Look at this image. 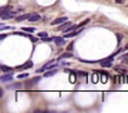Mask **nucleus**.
I'll use <instances>...</instances> for the list:
<instances>
[{
    "mask_svg": "<svg viewBox=\"0 0 128 113\" xmlns=\"http://www.w3.org/2000/svg\"><path fill=\"white\" fill-rule=\"evenodd\" d=\"M113 59H114V55H110V56H108V58H105V59L99 60V64H101L102 67H104V68H109V67H112Z\"/></svg>",
    "mask_w": 128,
    "mask_h": 113,
    "instance_id": "obj_1",
    "label": "nucleus"
},
{
    "mask_svg": "<svg viewBox=\"0 0 128 113\" xmlns=\"http://www.w3.org/2000/svg\"><path fill=\"white\" fill-rule=\"evenodd\" d=\"M0 81H1L3 83H5V82H12V81H13V73H12V72H8V73H5V74H3L1 77H0Z\"/></svg>",
    "mask_w": 128,
    "mask_h": 113,
    "instance_id": "obj_2",
    "label": "nucleus"
},
{
    "mask_svg": "<svg viewBox=\"0 0 128 113\" xmlns=\"http://www.w3.org/2000/svg\"><path fill=\"white\" fill-rule=\"evenodd\" d=\"M68 21V18L67 16H60V18H57L52 21V25H58V24H63V23Z\"/></svg>",
    "mask_w": 128,
    "mask_h": 113,
    "instance_id": "obj_3",
    "label": "nucleus"
},
{
    "mask_svg": "<svg viewBox=\"0 0 128 113\" xmlns=\"http://www.w3.org/2000/svg\"><path fill=\"white\" fill-rule=\"evenodd\" d=\"M18 11H8V13H5L1 15V20H5V19H10V18H14L16 15Z\"/></svg>",
    "mask_w": 128,
    "mask_h": 113,
    "instance_id": "obj_4",
    "label": "nucleus"
},
{
    "mask_svg": "<svg viewBox=\"0 0 128 113\" xmlns=\"http://www.w3.org/2000/svg\"><path fill=\"white\" fill-rule=\"evenodd\" d=\"M54 43L58 45V47H60V45H64V37H57L54 38Z\"/></svg>",
    "mask_w": 128,
    "mask_h": 113,
    "instance_id": "obj_5",
    "label": "nucleus"
},
{
    "mask_svg": "<svg viewBox=\"0 0 128 113\" xmlns=\"http://www.w3.org/2000/svg\"><path fill=\"white\" fill-rule=\"evenodd\" d=\"M72 56H73V54H72V53L69 52V50H68V52H67V53H63V54H60V56H59V58H58V60L60 62V60H62V59H67V58H72Z\"/></svg>",
    "mask_w": 128,
    "mask_h": 113,
    "instance_id": "obj_6",
    "label": "nucleus"
},
{
    "mask_svg": "<svg viewBox=\"0 0 128 113\" xmlns=\"http://www.w3.org/2000/svg\"><path fill=\"white\" fill-rule=\"evenodd\" d=\"M42 16L39 15V14H33V15H29V18H28V20L29 21H39L40 20Z\"/></svg>",
    "mask_w": 128,
    "mask_h": 113,
    "instance_id": "obj_7",
    "label": "nucleus"
},
{
    "mask_svg": "<svg viewBox=\"0 0 128 113\" xmlns=\"http://www.w3.org/2000/svg\"><path fill=\"white\" fill-rule=\"evenodd\" d=\"M78 28H79V25H70L69 28H67V29H64L63 31H64V33H70V31H74V30H77Z\"/></svg>",
    "mask_w": 128,
    "mask_h": 113,
    "instance_id": "obj_8",
    "label": "nucleus"
},
{
    "mask_svg": "<svg viewBox=\"0 0 128 113\" xmlns=\"http://www.w3.org/2000/svg\"><path fill=\"white\" fill-rule=\"evenodd\" d=\"M31 67H33V62H26V63L21 65L19 69L20 70H24V69H28V68H31Z\"/></svg>",
    "mask_w": 128,
    "mask_h": 113,
    "instance_id": "obj_9",
    "label": "nucleus"
},
{
    "mask_svg": "<svg viewBox=\"0 0 128 113\" xmlns=\"http://www.w3.org/2000/svg\"><path fill=\"white\" fill-rule=\"evenodd\" d=\"M20 87H21V83H13V84H9L6 88L8 89H18Z\"/></svg>",
    "mask_w": 128,
    "mask_h": 113,
    "instance_id": "obj_10",
    "label": "nucleus"
},
{
    "mask_svg": "<svg viewBox=\"0 0 128 113\" xmlns=\"http://www.w3.org/2000/svg\"><path fill=\"white\" fill-rule=\"evenodd\" d=\"M79 33H80L79 30H77V31H70V33H65L64 38H73V37H75L77 34H79Z\"/></svg>",
    "mask_w": 128,
    "mask_h": 113,
    "instance_id": "obj_11",
    "label": "nucleus"
},
{
    "mask_svg": "<svg viewBox=\"0 0 128 113\" xmlns=\"http://www.w3.org/2000/svg\"><path fill=\"white\" fill-rule=\"evenodd\" d=\"M55 74H57V70H55V69H52V70L47 72L45 74H44V77H45V78H50V77H53V75H55Z\"/></svg>",
    "mask_w": 128,
    "mask_h": 113,
    "instance_id": "obj_12",
    "label": "nucleus"
},
{
    "mask_svg": "<svg viewBox=\"0 0 128 113\" xmlns=\"http://www.w3.org/2000/svg\"><path fill=\"white\" fill-rule=\"evenodd\" d=\"M70 25V23L69 21H65V23H63V24H60V26H58V30H64V29H67V26H69Z\"/></svg>",
    "mask_w": 128,
    "mask_h": 113,
    "instance_id": "obj_13",
    "label": "nucleus"
},
{
    "mask_svg": "<svg viewBox=\"0 0 128 113\" xmlns=\"http://www.w3.org/2000/svg\"><path fill=\"white\" fill-rule=\"evenodd\" d=\"M12 9H13V6H12V5H6V6L1 8V15H3V14H5V13H8V11H10Z\"/></svg>",
    "mask_w": 128,
    "mask_h": 113,
    "instance_id": "obj_14",
    "label": "nucleus"
},
{
    "mask_svg": "<svg viewBox=\"0 0 128 113\" xmlns=\"http://www.w3.org/2000/svg\"><path fill=\"white\" fill-rule=\"evenodd\" d=\"M0 69H1L3 73H8V72H12V70H13L12 68H9V67H6V65H0Z\"/></svg>",
    "mask_w": 128,
    "mask_h": 113,
    "instance_id": "obj_15",
    "label": "nucleus"
},
{
    "mask_svg": "<svg viewBox=\"0 0 128 113\" xmlns=\"http://www.w3.org/2000/svg\"><path fill=\"white\" fill-rule=\"evenodd\" d=\"M38 37H40L42 39H44V38L48 37V33H47V31H39V33H38Z\"/></svg>",
    "mask_w": 128,
    "mask_h": 113,
    "instance_id": "obj_16",
    "label": "nucleus"
},
{
    "mask_svg": "<svg viewBox=\"0 0 128 113\" xmlns=\"http://www.w3.org/2000/svg\"><path fill=\"white\" fill-rule=\"evenodd\" d=\"M28 18H29V15H21V16H18L16 20H18V21H23L24 19H28Z\"/></svg>",
    "mask_w": 128,
    "mask_h": 113,
    "instance_id": "obj_17",
    "label": "nucleus"
},
{
    "mask_svg": "<svg viewBox=\"0 0 128 113\" xmlns=\"http://www.w3.org/2000/svg\"><path fill=\"white\" fill-rule=\"evenodd\" d=\"M26 77H29V74H28V73H20V74L18 75L19 79H24V78H26Z\"/></svg>",
    "mask_w": 128,
    "mask_h": 113,
    "instance_id": "obj_18",
    "label": "nucleus"
},
{
    "mask_svg": "<svg viewBox=\"0 0 128 113\" xmlns=\"http://www.w3.org/2000/svg\"><path fill=\"white\" fill-rule=\"evenodd\" d=\"M24 31H26V33H34L35 29H34V28H24Z\"/></svg>",
    "mask_w": 128,
    "mask_h": 113,
    "instance_id": "obj_19",
    "label": "nucleus"
},
{
    "mask_svg": "<svg viewBox=\"0 0 128 113\" xmlns=\"http://www.w3.org/2000/svg\"><path fill=\"white\" fill-rule=\"evenodd\" d=\"M122 62H123V63H128V54H124L122 56Z\"/></svg>",
    "mask_w": 128,
    "mask_h": 113,
    "instance_id": "obj_20",
    "label": "nucleus"
},
{
    "mask_svg": "<svg viewBox=\"0 0 128 113\" xmlns=\"http://www.w3.org/2000/svg\"><path fill=\"white\" fill-rule=\"evenodd\" d=\"M122 39H123V37H122L121 34H117V40H118V42H121Z\"/></svg>",
    "mask_w": 128,
    "mask_h": 113,
    "instance_id": "obj_21",
    "label": "nucleus"
},
{
    "mask_svg": "<svg viewBox=\"0 0 128 113\" xmlns=\"http://www.w3.org/2000/svg\"><path fill=\"white\" fill-rule=\"evenodd\" d=\"M116 70L117 72H121V73H124V70L123 69H119V68H116Z\"/></svg>",
    "mask_w": 128,
    "mask_h": 113,
    "instance_id": "obj_22",
    "label": "nucleus"
},
{
    "mask_svg": "<svg viewBox=\"0 0 128 113\" xmlns=\"http://www.w3.org/2000/svg\"><path fill=\"white\" fill-rule=\"evenodd\" d=\"M3 94H4V90L0 89V98H3Z\"/></svg>",
    "mask_w": 128,
    "mask_h": 113,
    "instance_id": "obj_23",
    "label": "nucleus"
},
{
    "mask_svg": "<svg viewBox=\"0 0 128 113\" xmlns=\"http://www.w3.org/2000/svg\"><path fill=\"white\" fill-rule=\"evenodd\" d=\"M116 1L118 3V4H123V3H124V0H116Z\"/></svg>",
    "mask_w": 128,
    "mask_h": 113,
    "instance_id": "obj_24",
    "label": "nucleus"
},
{
    "mask_svg": "<svg viewBox=\"0 0 128 113\" xmlns=\"http://www.w3.org/2000/svg\"><path fill=\"white\" fill-rule=\"evenodd\" d=\"M30 39H31V42H34V43L37 42V38H34V37H30Z\"/></svg>",
    "mask_w": 128,
    "mask_h": 113,
    "instance_id": "obj_25",
    "label": "nucleus"
},
{
    "mask_svg": "<svg viewBox=\"0 0 128 113\" xmlns=\"http://www.w3.org/2000/svg\"><path fill=\"white\" fill-rule=\"evenodd\" d=\"M72 49H73V44H70V45H69V47H68V50H69V52H70V50H72Z\"/></svg>",
    "mask_w": 128,
    "mask_h": 113,
    "instance_id": "obj_26",
    "label": "nucleus"
},
{
    "mask_svg": "<svg viewBox=\"0 0 128 113\" xmlns=\"http://www.w3.org/2000/svg\"><path fill=\"white\" fill-rule=\"evenodd\" d=\"M5 37H6V35H5V34H1V35H0V39H1V40H3V39H5Z\"/></svg>",
    "mask_w": 128,
    "mask_h": 113,
    "instance_id": "obj_27",
    "label": "nucleus"
}]
</instances>
